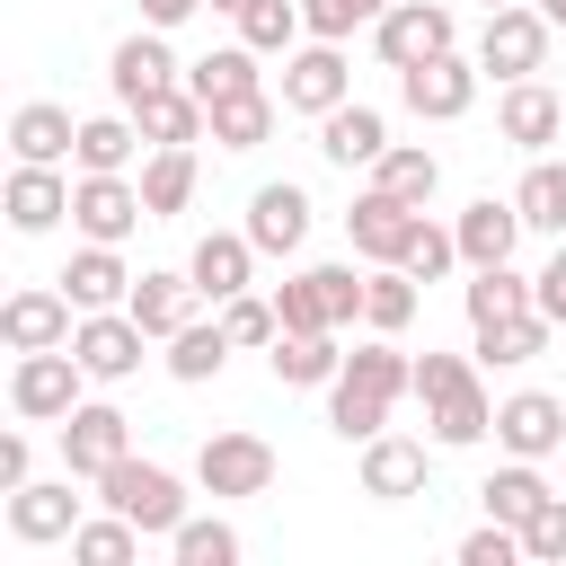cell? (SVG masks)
<instances>
[{
    "mask_svg": "<svg viewBox=\"0 0 566 566\" xmlns=\"http://www.w3.org/2000/svg\"><path fill=\"white\" fill-rule=\"evenodd\" d=\"M407 389H416V363H407L398 345H354L345 371L327 380V424H336L345 442H371Z\"/></svg>",
    "mask_w": 566,
    "mask_h": 566,
    "instance_id": "cell-1",
    "label": "cell"
},
{
    "mask_svg": "<svg viewBox=\"0 0 566 566\" xmlns=\"http://www.w3.org/2000/svg\"><path fill=\"white\" fill-rule=\"evenodd\" d=\"M416 398H424L433 442H478L495 424V398H486V380H478L469 354H416Z\"/></svg>",
    "mask_w": 566,
    "mask_h": 566,
    "instance_id": "cell-2",
    "label": "cell"
},
{
    "mask_svg": "<svg viewBox=\"0 0 566 566\" xmlns=\"http://www.w3.org/2000/svg\"><path fill=\"white\" fill-rule=\"evenodd\" d=\"M80 380H88V363H80L71 345H35V354L9 363V407H18L27 424H62V416L80 407Z\"/></svg>",
    "mask_w": 566,
    "mask_h": 566,
    "instance_id": "cell-3",
    "label": "cell"
},
{
    "mask_svg": "<svg viewBox=\"0 0 566 566\" xmlns=\"http://www.w3.org/2000/svg\"><path fill=\"white\" fill-rule=\"evenodd\" d=\"M97 495H106V513H124V522H142V531H177V522H186V486H177L159 460H133V451L97 478Z\"/></svg>",
    "mask_w": 566,
    "mask_h": 566,
    "instance_id": "cell-4",
    "label": "cell"
},
{
    "mask_svg": "<svg viewBox=\"0 0 566 566\" xmlns=\"http://www.w3.org/2000/svg\"><path fill=\"white\" fill-rule=\"evenodd\" d=\"M548 62V18L539 9H522V0H504V9H486V35H478V71H504V80H531Z\"/></svg>",
    "mask_w": 566,
    "mask_h": 566,
    "instance_id": "cell-5",
    "label": "cell"
},
{
    "mask_svg": "<svg viewBox=\"0 0 566 566\" xmlns=\"http://www.w3.org/2000/svg\"><path fill=\"white\" fill-rule=\"evenodd\" d=\"M195 478H203V495H265L274 486V442L265 433H212L195 451Z\"/></svg>",
    "mask_w": 566,
    "mask_h": 566,
    "instance_id": "cell-6",
    "label": "cell"
},
{
    "mask_svg": "<svg viewBox=\"0 0 566 566\" xmlns=\"http://www.w3.org/2000/svg\"><path fill=\"white\" fill-rule=\"evenodd\" d=\"M371 35H380V62H389V71H416V62L451 53V9H442V0H389V18H380Z\"/></svg>",
    "mask_w": 566,
    "mask_h": 566,
    "instance_id": "cell-7",
    "label": "cell"
},
{
    "mask_svg": "<svg viewBox=\"0 0 566 566\" xmlns=\"http://www.w3.org/2000/svg\"><path fill=\"white\" fill-rule=\"evenodd\" d=\"M142 345H150V327L133 310H80V327H71V354L88 363V380H124L142 363Z\"/></svg>",
    "mask_w": 566,
    "mask_h": 566,
    "instance_id": "cell-8",
    "label": "cell"
},
{
    "mask_svg": "<svg viewBox=\"0 0 566 566\" xmlns=\"http://www.w3.org/2000/svg\"><path fill=\"white\" fill-rule=\"evenodd\" d=\"M133 451V416L124 407H71L62 416V469L71 478H106Z\"/></svg>",
    "mask_w": 566,
    "mask_h": 566,
    "instance_id": "cell-9",
    "label": "cell"
},
{
    "mask_svg": "<svg viewBox=\"0 0 566 566\" xmlns=\"http://www.w3.org/2000/svg\"><path fill=\"white\" fill-rule=\"evenodd\" d=\"M150 203H142V186H124V168H88L80 186H71V221H80V239H124L133 221H142Z\"/></svg>",
    "mask_w": 566,
    "mask_h": 566,
    "instance_id": "cell-10",
    "label": "cell"
},
{
    "mask_svg": "<svg viewBox=\"0 0 566 566\" xmlns=\"http://www.w3.org/2000/svg\"><path fill=\"white\" fill-rule=\"evenodd\" d=\"M495 442H504L513 460H548V451L566 442V398H548V389L504 398V407H495Z\"/></svg>",
    "mask_w": 566,
    "mask_h": 566,
    "instance_id": "cell-11",
    "label": "cell"
},
{
    "mask_svg": "<svg viewBox=\"0 0 566 566\" xmlns=\"http://www.w3.org/2000/svg\"><path fill=\"white\" fill-rule=\"evenodd\" d=\"M345 88H354V71H345V53H336L327 35L283 62V106H292V115H327V106H345Z\"/></svg>",
    "mask_w": 566,
    "mask_h": 566,
    "instance_id": "cell-12",
    "label": "cell"
},
{
    "mask_svg": "<svg viewBox=\"0 0 566 566\" xmlns=\"http://www.w3.org/2000/svg\"><path fill=\"white\" fill-rule=\"evenodd\" d=\"M416 221H424L416 203H398V195H380V186H371V195L345 212V239H354L371 265H398V256H407V239H416Z\"/></svg>",
    "mask_w": 566,
    "mask_h": 566,
    "instance_id": "cell-13",
    "label": "cell"
},
{
    "mask_svg": "<svg viewBox=\"0 0 566 566\" xmlns=\"http://www.w3.org/2000/svg\"><path fill=\"white\" fill-rule=\"evenodd\" d=\"M469 97H478V62H460V53H433V62H416V71H407V106H416L424 124L469 115Z\"/></svg>",
    "mask_w": 566,
    "mask_h": 566,
    "instance_id": "cell-14",
    "label": "cell"
},
{
    "mask_svg": "<svg viewBox=\"0 0 566 566\" xmlns=\"http://www.w3.org/2000/svg\"><path fill=\"white\" fill-rule=\"evenodd\" d=\"M495 124H504V142H522V150H548V142L566 133V97H557V88L531 71V80H513V88H504Z\"/></svg>",
    "mask_w": 566,
    "mask_h": 566,
    "instance_id": "cell-15",
    "label": "cell"
},
{
    "mask_svg": "<svg viewBox=\"0 0 566 566\" xmlns=\"http://www.w3.org/2000/svg\"><path fill=\"white\" fill-rule=\"evenodd\" d=\"M106 80H115V97H124V106H142L150 88H168V80H177L168 27H142V35H124V44H115V62H106Z\"/></svg>",
    "mask_w": 566,
    "mask_h": 566,
    "instance_id": "cell-16",
    "label": "cell"
},
{
    "mask_svg": "<svg viewBox=\"0 0 566 566\" xmlns=\"http://www.w3.org/2000/svg\"><path fill=\"white\" fill-rule=\"evenodd\" d=\"M248 239H256L265 256H292V248L310 239V195H301V186H256V195H248Z\"/></svg>",
    "mask_w": 566,
    "mask_h": 566,
    "instance_id": "cell-17",
    "label": "cell"
},
{
    "mask_svg": "<svg viewBox=\"0 0 566 566\" xmlns=\"http://www.w3.org/2000/svg\"><path fill=\"white\" fill-rule=\"evenodd\" d=\"M71 292H9V310H0V336L18 345V354H35V345H71Z\"/></svg>",
    "mask_w": 566,
    "mask_h": 566,
    "instance_id": "cell-18",
    "label": "cell"
},
{
    "mask_svg": "<svg viewBox=\"0 0 566 566\" xmlns=\"http://www.w3.org/2000/svg\"><path fill=\"white\" fill-rule=\"evenodd\" d=\"M318 150H327L336 168H371V159L389 150V124H380L371 106H354V97H345V106H327V115H318Z\"/></svg>",
    "mask_w": 566,
    "mask_h": 566,
    "instance_id": "cell-19",
    "label": "cell"
},
{
    "mask_svg": "<svg viewBox=\"0 0 566 566\" xmlns=\"http://www.w3.org/2000/svg\"><path fill=\"white\" fill-rule=\"evenodd\" d=\"M522 230H531V221H522V203H495V195H486V203H469V212H460V256H469V265H513Z\"/></svg>",
    "mask_w": 566,
    "mask_h": 566,
    "instance_id": "cell-20",
    "label": "cell"
},
{
    "mask_svg": "<svg viewBox=\"0 0 566 566\" xmlns=\"http://www.w3.org/2000/svg\"><path fill=\"white\" fill-rule=\"evenodd\" d=\"M248 265H256V239L248 230H203L186 274L203 283V301H230V292H248Z\"/></svg>",
    "mask_w": 566,
    "mask_h": 566,
    "instance_id": "cell-21",
    "label": "cell"
},
{
    "mask_svg": "<svg viewBox=\"0 0 566 566\" xmlns=\"http://www.w3.org/2000/svg\"><path fill=\"white\" fill-rule=\"evenodd\" d=\"M336 371H345L336 327H283V336H274V380H283V389H318V380H336Z\"/></svg>",
    "mask_w": 566,
    "mask_h": 566,
    "instance_id": "cell-22",
    "label": "cell"
},
{
    "mask_svg": "<svg viewBox=\"0 0 566 566\" xmlns=\"http://www.w3.org/2000/svg\"><path fill=\"white\" fill-rule=\"evenodd\" d=\"M62 212H71V186L53 177V159H18L9 168V221L18 230H53Z\"/></svg>",
    "mask_w": 566,
    "mask_h": 566,
    "instance_id": "cell-23",
    "label": "cell"
},
{
    "mask_svg": "<svg viewBox=\"0 0 566 566\" xmlns=\"http://www.w3.org/2000/svg\"><path fill=\"white\" fill-rule=\"evenodd\" d=\"M195 301H203V283H195V274H142L124 310H133L150 336H177V327H195Z\"/></svg>",
    "mask_w": 566,
    "mask_h": 566,
    "instance_id": "cell-24",
    "label": "cell"
},
{
    "mask_svg": "<svg viewBox=\"0 0 566 566\" xmlns=\"http://www.w3.org/2000/svg\"><path fill=\"white\" fill-rule=\"evenodd\" d=\"M62 283H71L80 310H115V301H133V274H124V256H115L106 239H88V248L62 265Z\"/></svg>",
    "mask_w": 566,
    "mask_h": 566,
    "instance_id": "cell-25",
    "label": "cell"
},
{
    "mask_svg": "<svg viewBox=\"0 0 566 566\" xmlns=\"http://www.w3.org/2000/svg\"><path fill=\"white\" fill-rule=\"evenodd\" d=\"M416 486H424V442L371 433L363 442V495H416Z\"/></svg>",
    "mask_w": 566,
    "mask_h": 566,
    "instance_id": "cell-26",
    "label": "cell"
},
{
    "mask_svg": "<svg viewBox=\"0 0 566 566\" xmlns=\"http://www.w3.org/2000/svg\"><path fill=\"white\" fill-rule=\"evenodd\" d=\"M9 531H18V539H62V531H80V495L27 478V486L9 495Z\"/></svg>",
    "mask_w": 566,
    "mask_h": 566,
    "instance_id": "cell-27",
    "label": "cell"
},
{
    "mask_svg": "<svg viewBox=\"0 0 566 566\" xmlns=\"http://www.w3.org/2000/svg\"><path fill=\"white\" fill-rule=\"evenodd\" d=\"M203 115H212V106H203L195 88H177V80H168V88H150V97L133 106L142 142H195V133H203Z\"/></svg>",
    "mask_w": 566,
    "mask_h": 566,
    "instance_id": "cell-28",
    "label": "cell"
},
{
    "mask_svg": "<svg viewBox=\"0 0 566 566\" xmlns=\"http://www.w3.org/2000/svg\"><path fill=\"white\" fill-rule=\"evenodd\" d=\"M71 142H80V124H71V106H53V97H35V106L9 115V150H18V159H62Z\"/></svg>",
    "mask_w": 566,
    "mask_h": 566,
    "instance_id": "cell-29",
    "label": "cell"
},
{
    "mask_svg": "<svg viewBox=\"0 0 566 566\" xmlns=\"http://www.w3.org/2000/svg\"><path fill=\"white\" fill-rule=\"evenodd\" d=\"M186 88H195L203 106H221V97H248V88H256V44H221V53H203V62L186 71Z\"/></svg>",
    "mask_w": 566,
    "mask_h": 566,
    "instance_id": "cell-30",
    "label": "cell"
},
{
    "mask_svg": "<svg viewBox=\"0 0 566 566\" xmlns=\"http://www.w3.org/2000/svg\"><path fill=\"white\" fill-rule=\"evenodd\" d=\"M186 195H195V150H186V142H159L150 168H142V203H150V221H159V212H186Z\"/></svg>",
    "mask_w": 566,
    "mask_h": 566,
    "instance_id": "cell-31",
    "label": "cell"
},
{
    "mask_svg": "<svg viewBox=\"0 0 566 566\" xmlns=\"http://www.w3.org/2000/svg\"><path fill=\"white\" fill-rule=\"evenodd\" d=\"M478 495H486V522H513V531H522V522H531V513L548 504V478H539L531 460H513V469H495V478H486Z\"/></svg>",
    "mask_w": 566,
    "mask_h": 566,
    "instance_id": "cell-32",
    "label": "cell"
},
{
    "mask_svg": "<svg viewBox=\"0 0 566 566\" xmlns=\"http://www.w3.org/2000/svg\"><path fill=\"white\" fill-rule=\"evenodd\" d=\"M371 186H380V195H398V203H424V195L442 186V159H433V150H398V142H389V150L371 159Z\"/></svg>",
    "mask_w": 566,
    "mask_h": 566,
    "instance_id": "cell-33",
    "label": "cell"
},
{
    "mask_svg": "<svg viewBox=\"0 0 566 566\" xmlns=\"http://www.w3.org/2000/svg\"><path fill=\"white\" fill-rule=\"evenodd\" d=\"M522 310H539L531 283H522L513 265H478V283H469V327H495V318H522Z\"/></svg>",
    "mask_w": 566,
    "mask_h": 566,
    "instance_id": "cell-34",
    "label": "cell"
},
{
    "mask_svg": "<svg viewBox=\"0 0 566 566\" xmlns=\"http://www.w3.org/2000/svg\"><path fill=\"white\" fill-rule=\"evenodd\" d=\"M265 133H274V97H265V88H248V97H221V106H212V142H221V150H256Z\"/></svg>",
    "mask_w": 566,
    "mask_h": 566,
    "instance_id": "cell-35",
    "label": "cell"
},
{
    "mask_svg": "<svg viewBox=\"0 0 566 566\" xmlns=\"http://www.w3.org/2000/svg\"><path fill=\"white\" fill-rule=\"evenodd\" d=\"M133 142H142V124H133V115H88V124H80V142H71V159H80V177H88V168H124V159H133Z\"/></svg>",
    "mask_w": 566,
    "mask_h": 566,
    "instance_id": "cell-36",
    "label": "cell"
},
{
    "mask_svg": "<svg viewBox=\"0 0 566 566\" xmlns=\"http://www.w3.org/2000/svg\"><path fill=\"white\" fill-rule=\"evenodd\" d=\"M407 318H416V274H407V265H380V274L363 283V327L398 336Z\"/></svg>",
    "mask_w": 566,
    "mask_h": 566,
    "instance_id": "cell-37",
    "label": "cell"
},
{
    "mask_svg": "<svg viewBox=\"0 0 566 566\" xmlns=\"http://www.w3.org/2000/svg\"><path fill=\"white\" fill-rule=\"evenodd\" d=\"M513 203H522L531 230H566V159H531V177L513 186Z\"/></svg>",
    "mask_w": 566,
    "mask_h": 566,
    "instance_id": "cell-38",
    "label": "cell"
},
{
    "mask_svg": "<svg viewBox=\"0 0 566 566\" xmlns=\"http://www.w3.org/2000/svg\"><path fill=\"white\" fill-rule=\"evenodd\" d=\"M133 548H142V522H124V513L71 531V557H80V566H133Z\"/></svg>",
    "mask_w": 566,
    "mask_h": 566,
    "instance_id": "cell-39",
    "label": "cell"
},
{
    "mask_svg": "<svg viewBox=\"0 0 566 566\" xmlns=\"http://www.w3.org/2000/svg\"><path fill=\"white\" fill-rule=\"evenodd\" d=\"M301 27H310V9H292V0H248L239 9V44H256V53H292Z\"/></svg>",
    "mask_w": 566,
    "mask_h": 566,
    "instance_id": "cell-40",
    "label": "cell"
},
{
    "mask_svg": "<svg viewBox=\"0 0 566 566\" xmlns=\"http://www.w3.org/2000/svg\"><path fill=\"white\" fill-rule=\"evenodd\" d=\"M274 318H283V327H336V301H327V274L310 265V274H292V283H274Z\"/></svg>",
    "mask_w": 566,
    "mask_h": 566,
    "instance_id": "cell-41",
    "label": "cell"
},
{
    "mask_svg": "<svg viewBox=\"0 0 566 566\" xmlns=\"http://www.w3.org/2000/svg\"><path fill=\"white\" fill-rule=\"evenodd\" d=\"M221 363H230L221 318H212V327H177V336H168V371H177V380H212Z\"/></svg>",
    "mask_w": 566,
    "mask_h": 566,
    "instance_id": "cell-42",
    "label": "cell"
},
{
    "mask_svg": "<svg viewBox=\"0 0 566 566\" xmlns=\"http://www.w3.org/2000/svg\"><path fill=\"white\" fill-rule=\"evenodd\" d=\"M548 345V318L539 310H522V318H495V327H478V354L486 363H531Z\"/></svg>",
    "mask_w": 566,
    "mask_h": 566,
    "instance_id": "cell-43",
    "label": "cell"
},
{
    "mask_svg": "<svg viewBox=\"0 0 566 566\" xmlns=\"http://www.w3.org/2000/svg\"><path fill=\"white\" fill-rule=\"evenodd\" d=\"M177 566H239V531L230 522H177Z\"/></svg>",
    "mask_w": 566,
    "mask_h": 566,
    "instance_id": "cell-44",
    "label": "cell"
},
{
    "mask_svg": "<svg viewBox=\"0 0 566 566\" xmlns=\"http://www.w3.org/2000/svg\"><path fill=\"white\" fill-rule=\"evenodd\" d=\"M221 336H230V345H274V336H283V318H274V301L230 292V301H221Z\"/></svg>",
    "mask_w": 566,
    "mask_h": 566,
    "instance_id": "cell-45",
    "label": "cell"
},
{
    "mask_svg": "<svg viewBox=\"0 0 566 566\" xmlns=\"http://www.w3.org/2000/svg\"><path fill=\"white\" fill-rule=\"evenodd\" d=\"M310 9V35H327V44H345L354 27H380L389 18V0H301Z\"/></svg>",
    "mask_w": 566,
    "mask_h": 566,
    "instance_id": "cell-46",
    "label": "cell"
},
{
    "mask_svg": "<svg viewBox=\"0 0 566 566\" xmlns=\"http://www.w3.org/2000/svg\"><path fill=\"white\" fill-rule=\"evenodd\" d=\"M451 256H460V230H433V221H416V239H407V256H398V265H407L416 283H433Z\"/></svg>",
    "mask_w": 566,
    "mask_h": 566,
    "instance_id": "cell-47",
    "label": "cell"
},
{
    "mask_svg": "<svg viewBox=\"0 0 566 566\" xmlns=\"http://www.w3.org/2000/svg\"><path fill=\"white\" fill-rule=\"evenodd\" d=\"M522 557H539V566H557V557H566V495H548V504L522 522Z\"/></svg>",
    "mask_w": 566,
    "mask_h": 566,
    "instance_id": "cell-48",
    "label": "cell"
},
{
    "mask_svg": "<svg viewBox=\"0 0 566 566\" xmlns=\"http://www.w3.org/2000/svg\"><path fill=\"white\" fill-rule=\"evenodd\" d=\"M513 557H522V531L513 522H486V531L460 539V566H513Z\"/></svg>",
    "mask_w": 566,
    "mask_h": 566,
    "instance_id": "cell-49",
    "label": "cell"
},
{
    "mask_svg": "<svg viewBox=\"0 0 566 566\" xmlns=\"http://www.w3.org/2000/svg\"><path fill=\"white\" fill-rule=\"evenodd\" d=\"M531 301H539V318H548V327H566V248L531 274Z\"/></svg>",
    "mask_w": 566,
    "mask_h": 566,
    "instance_id": "cell-50",
    "label": "cell"
},
{
    "mask_svg": "<svg viewBox=\"0 0 566 566\" xmlns=\"http://www.w3.org/2000/svg\"><path fill=\"white\" fill-rule=\"evenodd\" d=\"M318 274H327V301H336V327H354V318H363V283H371V274H354V265H318Z\"/></svg>",
    "mask_w": 566,
    "mask_h": 566,
    "instance_id": "cell-51",
    "label": "cell"
},
{
    "mask_svg": "<svg viewBox=\"0 0 566 566\" xmlns=\"http://www.w3.org/2000/svg\"><path fill=\"white\" fill-rule=\"evenodd\" d=\"M27 486V433H0V495Z\"/></svg>",
    "mask_w": 566,
    "mask_h": 566,
    "instance_id": "cell-52",
    "label": "cell"
},
{
    "mask_svg": "<svg viewBox=\"0 0 566 566\" xmlns=\"http://www.w3.org/2000/svg\"><path fill=\"white\" fill-rule=\"evenodd\" d=\"M203 0H142V27H177V18H195Z\"/></svg>",
    "mask_w": 566,
    "mask_h": 566,
    "instance_id": "cell-53",
    "label": "cell"
},
{
    "mask_svg": "<svg viewBox=\"0 0 566 566\" xmlns=\"http://www.w3.org/2000/svg\"><path fill=\"white\" fill-rule=\"evenodd\" d=\"M539 18H548V27H566V0H539Z\"/></svg>",
    "mask_w": 566,
    "mask_h": 566,
    "instance_id": "cell-54",
    "label": "cell"
},
{
    "mask_svg": "<svg viewBox=\"0 0 566 566\" xmlns=\"http://www.w3.org/2000/svg\"><path fill=\"white\" fill-rule=\"evenodd\" d=\"M212 9H230V18H239V9H248V0H212Z\"/></svg>",
    "mask_w": 566,
    "mask_h": 566,
    "instance_id": "cell-55",
    "label": "cell"
},
{
    "mask_svg": "<svg viewBox=\"0 0 566 566\" xmlns=\"http://www.w3.org/2000/svg\"><path fill=\"white\" fill-rule=\"evenodd\" d=\"M486 9H504V0H486Z\"/></svg>",
    "mask_w": 566,
    "mask_h": 566,
    "instance_id": "cell-56",
    "label": "cell"
}]
</instances>
